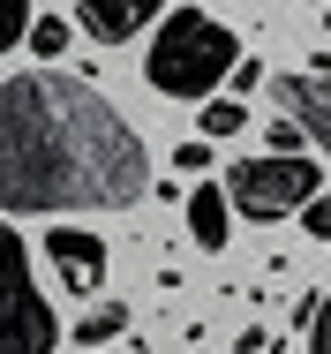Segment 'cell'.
I'll return each mask as SVG.
<instances>
[{"instance_id":"1","label":"cell","mask_w":331,"mask_h":354,"mask_svg":"<svg viewBox=\"0 0 331 354\" xmlns=\"http://www.w3.org/2000/svg\"><path fill=\"white\" fill-rule=\"evenodd\" d=\"M151 189V151L121 106L61 68L0 83V212H121Z\"/></svg>"},{"instance_id":"2","label":"cell","mask_w":331,"mask_h":354,"mask_svg":"<svg viewBox=\"0 0 331 354\" xmlns=\"http://www.w3.org/2000/svg\"><path fill=\"white\" fill-rule=\"evenodd\" d=\"M241 61V38L218 23V15H203V8H173L166 23H158V38H151V91H166V98H203V91H218V75Z\"/></svg>"},{"instance_id":"3","label":"cell","mask_w":331,"mask_h":354,"mask_svg":"<svg viewBox=\"0 0 331 354\" xmlns=\"http://www.w3.org/2000/svg\"><path fill=\"white\" fill-rule=\"evenodd\" d=\"M61 347V324H53V301L30 272V249L23 234L0 218V354H53Z\"/></svg>"},{"instance_id":"4","label":"cell","mask_w":331,"mask_h":354,"mask_svg":"<svg viewBox=\"0 0 331 354\" xmlns=\"http://www.w3.org/2000/svg\"><path fill=\"white\" fill-rule=\"evenodd\" d=\"M316 189H324L316 158H301V151H271V158H241V166H234L226 204H234V218H264V226H271V218L301 212Z\"/></svg>"},{"instance_id":"5","label":"cell","mask_w":331,"mask_h":354,"mask_svg":"<svg viewBox=\"0 0 331 354\" xmlns=\"http://www.w3.org/2000/svg\"><path fill=\"white\" fill-rule=\"evenodd\" d=\"M46 257H53V272H61L68 294H98V279H106V241L91 226H53L46 234Z\"/></svg>"},{"instance_id":"6","label":"cell","mask_w":331,"mask_h":354,"mask_svg":"<svg viewBox=\"0 0 331 354\" xmlns=\"http://www.w3.org/2000/svg\"><path fill=\"white\" fill-rule=\"evenodd\" d=\"M278 106H286V121L316 143V151H331V75H309V68L278 75Z\"/></svg>"},{"instance_id":"7","label":"cell","mask_w":331,"mask_h":354,"mask_svg":"<svg viewBox=\"0 0 331 354\" xmlns=\"http://www.w3.org/2000/svg\"><path fill=\"white\" fill-rule=\"evenodd\" d=\"M158 8L166 0H75V30L98 38V46H129L135 30H151Z\"/></svg>"},{"instance_id":"8","label":"cell","mask_w":331,"mask_h":354,"mask_svg":"<svg viewBox=\"0 0 331 354\" xmlns=\"http://www.w3.org/2000/svg\"><path fill=\"white\" fill-rule=\"evenodd\" d=\"M189 234H196V249H226L234 241V204L218 196V181L189 189Z\"/></svg>"},{"instance_id":"9","label":"cell","mask_w":331,"mask_h":354,"mask_svg":"<svg viewBox=\"0 0 331 354\" xmlns=\"http://www.w3.org/2000/svg\"><path fill=\"white\" fill-rule=\"evenodd\" d=\"M121 324H129V309H121V301H98V309H83V324H75L68 339H83V347L98 354L106 339H113V332H121Z\"/></svg>"},{"instance_id":"10","label":"cell","mask_w":331,"mask_h":354,"mask_svg":"<svg viewBox=\"0 0 331 354\" xmlns=\"http://www.w3.org/2000/svg\"><path fill=\"white\" fill-rule=\"evenodd\" d=\"M68 38H75V23H68V15H38V23L23 30V46H30L38 61H53V53H68Z\"/></svg>"},{"instance_id":"11","label":"cell","mask_w":331,"mask_h":354,"mask_svg":"<svg viewBox=\"0 0 331 354\" xmlns=\"http://www.w3.org/2000/svg\"><path fill=\"white\" fill-rule=\"evenodd\" d=\"M241 121H249L241 98H203V136H211V143H218V136H241Z\"/></svg>"},{"instance_id":"12","label":"cell","mask_w":331,"mask_h":354,"mask_svg":"<svg viewBox=\"0 0 331 354\" xmlns=\"http://www.w3.org/2000/svg\"><path fill=\"white\" fill-rule=\"evenodd\" d=\"M23 30H30V0H0V53L23 46Z\"/></svg>"},{"instance_id":"13","label":"cell","mask_w":331,"mask_h":354,"mask_svg":"<svg viewBox=\"0 0 331 354\" xmlns=\"http://www.w3.org/2000/svg\"><path fill=\"white\" fill-rule=\"evenodd\" d=\"M301 226H309L316 241H331V189H316V196L301 204Z\"/></svg>"},{"instance_id":"14","label":"cell","mask_w":331,"mask_h":354,"mask_svg":"<svg viewBox=\"0 0 331 354\" xmlns=\"http://www.w3.org/2000/svg\"><path fill=\"white\" fill-rule=\"evenodd\" d=\"M173 166H181V174H203V166H211V136H189V143H173Z\"/></svg>"},{"instance_id":"15","label":"cell","mask_w":331,"mask_h":354,"mask_svg":"<svg viewBox=\"0 0 331 354\" xmlns=\"http://www.w3.org/2000/svg\"><path fill=\"white\" fill-rule=\"evenodd\" d=\"M264 151H301V129H294V121H271V129H264Z\"/></svg>"},{"instance_id":"16","label":"cell","mask_w":331,"mask_h":354,"mask_svg":"<svg viewBox=\"0 0 331 354\" xmlns=\"http://www.w3.org/2000/svg\"><path fill=\"white\" fill-rule=\"evenodd\" d=\"M309 354H331V294L316 301V332H309Z\"/></svg>"},{"instance_id":"17","label":"cell","mask_w":331,"mask_h":354,"mask_svg":"<svg viewBox=\"0 0 331 354\" xmlns=\"http://www.w3.org/2000/svg\"><path fill=\"white\" fill-rule=\"evenodd\" d=\"M226 75H234V91H256V83H264V68H256V61H234Z\"/></svg>"},{"instance_id":"18","label":"cell","mask_w":331,"mask_h":354,"mask_svg":"<svg viewBox=\"0 0 331 354\" xmlns=\"http://www.w3.org/2000/svg\"><path fill=\"white\" fill-rule=\"evenodd\" d=\"M309 75H331V46H316V61H309Z\"/></svg>"},{"instance_id":"19","label":"cell","mask_w":331,"mask_h":354,"mask_svg":"<svg viewBox=\"0 0 331 354\" xmlns=\"http://www.w3.org/2000/svg\"><path fill=\"white\" fill-rule=\"evenodd\" d=\"M324 30H331V0H324Z\"/></svg>"},{"instance_id":"20","label":"cell","mask_w":331,"mask_h":354,"mask_svg":"<svg viewBox=\"0 0 331 354\" xmlns=\"http://www.w3.org/2000/svg\"><path fill=\"white\" fill-rule=\"evenodd\" d=\"M316 8H324V0H316Z\"/></svg>"}]
</instances>
